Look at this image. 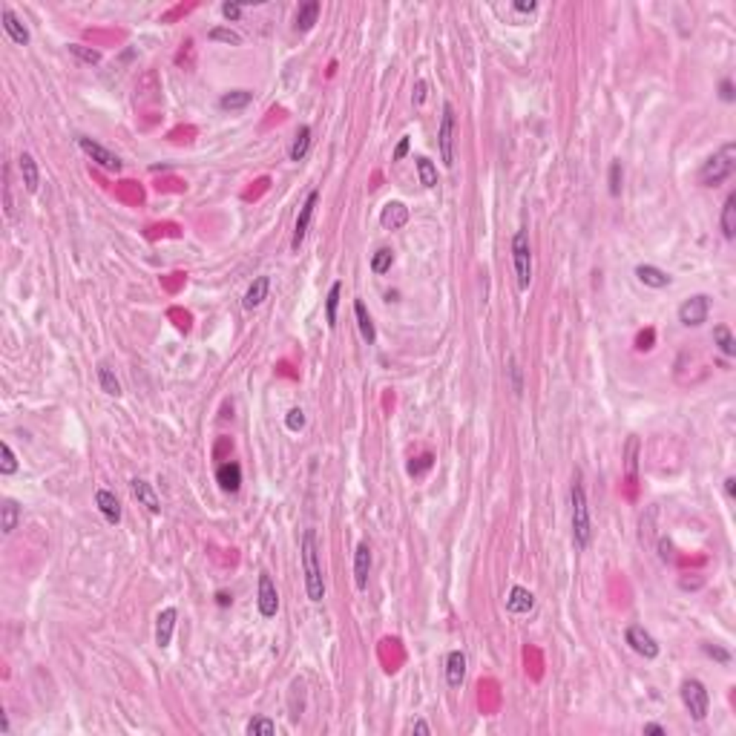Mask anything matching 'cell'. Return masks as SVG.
<instances>
[{
    "label": "cell",
    "mask_w": 736,
    "mask_h": 736,
    "mask_svg": "<svg viewBox=\"0 0 736 736\" xmlns=\"http://www.w3.org/2000/svg\"><path fill=\"white\" fill-rule=\"evenodd\" d=\"M570 507H572V544L578 552H584L590 547V538H593V520H590V507H587L584 483H581V472H575V477H572Z\"/></svg>",
    "instance_id": "1"
},
{
    "label": "cell",
    "mask_w": 736,
    "mask_h": 736,
    "mask_svg": "<svg viewBox=\"0 0 736 736\" xmlns=\"http://www.w3.org/2000/svg\"><path fill=\"white\" fill-rule=\"evenodd\" d=\"M302 570H305V593L314 604L325 598V581H322V567H319V550H317V532L305 529L302 532Z\"/></svg>",
    "instance_id": "2"
},
{
    "label": "cell",
    "mask_w": 736,
    "mask_h": 736,
    "mask_svg": "<svg viewBox=\"0 0 736 736\" xmlns=\"http://www.w3.org/2000/svg\"><path fill=\"white\" fill-rule=\"evenodd\" d=\"M733 170H736V141H728L716 150L710 159H705V164L699 167V184L716 187V184L728 182L733 176Z\"/></svg>",
    "instance_id": "3"
},
{
    "label": "cell",
    "mask_w": 736,
    "mask_h": 736,
    "mask_svg": "<svg viewBox=\"0 0 736 736\" xmlns=\"http://www.w3.org/2000/svg\"><path fill=\"white\" fill-rule=\"evenodd\" d=\"M512 265H515L518 288L529 290V285H532V250H529L527 230H518V234L512 236Z\"/></svg>",
    "instance_id": "4"
},
{
    "label": "cell",
    "mask_w": 736,
    "mask_h": 736,
    "mask_svg": "<svg viewBox=\"0 0 736 736\" xmlns=\"http://www.w3.org/2000/svg\"><path fill=\"white\" fill-rule=\"evenodd\" d=\"M679 696H682L685 710L690 713V719L693 722H705V716L710 710V693H708V687L699 679H685Z\"/></svg>",
    "instance_id": "5"
},
{
    "label": "cell",
    "mask_w": 736,
    "mask_h": 736,
    "mask_svg": "<svg viewBox=\"0 0 736 736\" xmlns=\"http://www.w3.org/2000/svg\"><path fill=\"white\" fill-rule=\"evenodd\" d=\"M437 147H440V161L443 167H455V107L446 101L440 112L437 124Z\"/></svg>",
    "instance_id": "6"
},
{
    "label": "cell",
    "mask_w": 736,
    "mask_h": 736,
    "mask_svg": "<svg viewBox=\"0 0 736 736\" xmlns=\"http://www.w3.org/2000/svg\"><path fill=\"white\" fill-rule=\"evenodd\" d=\"M708 314H710V297H705V294L687 297L679 305V322L685 328H699L702 322H708Z\"/></svg>",
    "instance_id": "7"
},
{
    "label": "cell",
    "mask_w": 736,
    "mask_h": 736,
    "mask_svg": "<svg viewBox=\"0 0 736 736\" xmlns=\"http://www.w3.org/2000/svg\"><path fill=\"white\" fill-rule=\"evenodd\" d=\"M317 202H319V190H311L305 196L302 207H299V216H297V225H294V236H290V250H294V254H299V247H302V242L308 236V227H311Z\"/></svg>",
    "instance_id": "8"
},
{
    "label": "cell",
    "mask_w": 736,
    "mask_h": 736,
    "mask_svg": "<svg viewBox=\"0 0 736 736\" xmlns=\"http://www.w3.org/2000/svg\"><path fill=\"white\" fill-rule=\"evenodd\" d=\"M78 147L84 150V156H87V159H92L95 164L104 167V170H109V173H119V170L124 167L121 159L115 156L112 150H107L104 144H98L95 139H87V135H81V139H78Z\"/></svg>",
    "instance_id": "9"
},
{
    "label": "cell",
    "mask_w": 736,
    "mask_h": 736,
    "mask_svg": "<svg viewBox=\"0 0 736 736\" xmlns=\"http://www.w3.org/2000/svg\"><path fill=\"white\" fill-rule=\"evenodd\" d=\"M256 607H259V615H262V618H274V615L279 613V593H277L274 578H270L268 572H259Z\"/></svg>",
    "instance_id": "10"
},
{
    "label": "cell",
    "mask_w": 736,
    "mask_h": 736,
    "mask_svg": "<svg viewBox=\"0 0 736 736\" xmlns=\"http://www.w3.org/2000/svg\"><path fill=\"white\" fill-rule=\"evenodd\" d=\"M624 642L630 645L633 653H638L642 658H656L658 656V642L642 627V624H630L624 630Z\"/></svg>",
    "instance_id": "11"
},
{
    "label": "cell",
    "mask_w": 736,
    "mask_h": 736,
    "mask_svg": "<svg viewBox=\"0 0 736 736\" xmlns=\"http://www.w3.org/2000/svg\"><path fill=\"white\" fill-rule=\"evenodd\" d=\"M0 21H3V32L9 35V41L17 44V46H26L29 44V29L24 24V17L17 15L12 6H3L0 9Z\"/></svg>",
    "instance_id": "12"
},
{
    "label": "cell",
    "mask_w": 736,
    "mask_h": 736,
    "mask_svg": "<svg viewBox=\"0 0 736 736\" xmlns=\"http://www.w3.org/2000/svg\"><path fill=\"white\" fill-rule=\"evenodd\" d=\"M130 492H132L135 500H139V507H144L150 515L161 512V498L156 495V489H152V483H147L144 477H132L130 480Z\"/></svg>",
    "instance_id": "13"
},
{
    "label": "cell",
    "mask_w": 736,
    "mask_h": 736,
    "mask_svg": "<svg viewBox=\"0 0 736 736\" xmlns=\"http://www.w3.org/2000/svg\"><path fill=\"white\" fill-rule=\"evenodd\" d=\"M532 610H535V595H532V590L515 584L507 593V613H512V615H527Z\"/></svg>",
    "instance_id": "14"
},
{
    "label": "cell",
    "mask_w": 736,
    "mask_h": 736,
    "mask_svg": "<svg viewBox=\"0 0 736 736\" xmlns=\"http://www.w3.org/2000/svg\"><path fill=\"white\" fill-rule=\"evenodd\" d=\"M368 575H371V547L360 541L357 550H354V584L357 590H365L368 587Z\"/></svg>",
    "instance_id": "15"
},
{
    "label": "cell",
    "mask_w": 736,
    "mask_h": 736,
    "mask_svg": "<svg viewBox=\"0 0 736 736\" xmlns=\"http://www.w3.org/2000/svg\"><path fill=\"white\" fill-rule=\"evenodd\" d=\"M216 483H219L222 492L236 495L242 489V466H239V463H234V460L222 463V466L216 469Z\"/></svg>",
    "instance_id": "16"
},
{
    "label": "cell",
    "mask_w": 736,
    "mask_h": 736,
    "mask_svg": "<svg viewBox=\"0 0 736 736\" xmlns=\"http://www.w3.org/2000/svg\"><path fill=\"white\" fill-rule=\"evenodd\" d=\"M176 618H179V613H176V607H164L159 615H156V645L164 650V647H170V642H173V630H176Z\"/></svg>",
    "instance_id": "17"
},
{
    "label": "cell",
    "mask_w": 736,
    "mask_h": 736,
    "mask_svg": "<svg viewBox=\"0 0 736 736\" xmlns=\"http://www.w3.org/2000/svg\"><path fill=\"white\" fill-rule=\"evenodd\" d=\"M95 507L104 515L107 524H121V500L115 498V492L109 489H98L95 492Z\"/></svg>",
    "instance_id": "18"
},
{
    "label": "cell",
    "mask_w": 736,
    "mask_h": 736,
    "mask_svg": "<svg viewBox=\"0 0 736 736\" xmlns=\"http://www.w3.org/2000/svg\"><path fill=\"white\" fill-rule=\"evenodd\" d=\"M463 679H466V653H463V650H449V656H446V685L449 687H460Z\"/></svg>",
    "instance_id": "19"
},
{
    "label": "cell",
    "mask_w": 736,
    "mask_h": 736,
    "mask_svg": "<svg viewBox=\"0 0 736 736\" xmlns=\"http://www.w3.org/2000/svg\"><path fill=\"white\" fill-rule=\"evenodd\" d=\"M268 290H270V277H256L254 282L247 285V290H245L242 308H245V311H254V308H259L268 299Z\"/></svg>",
    "instance_id": "20"
},
{
    "label": "cell",
    "mask_w": 736,
    "mask_h": 736,
    "mask_svg": "<svg viewBox=\"0 0 736 736\" xmlns=\"http://www.w3.org/2000/svg\"><path fill=\"white\" fill-rule=\"evenodd\" d=\"M405 222H409V207L403 202H389L383 204V213H380V225L385 230H400Z\"/></svg>",
    "instance_id": "21"
},
{
    "label": "cell",
    "mask_w": 736,
    "mask_h": 736,
    "mask_svg": "<svg viewBox=\"0 0 736 736\" xmlns=\"http://www.w3.org/2000/svg\"><path fill=\"white\" fill-rule=\"evenodd\" d=\"M21 515H24L21 503L12 500V498H3V503H0V532H3L6 538L17 529V524H21Z\"/></svg>",
    "instance_id": "22"
},
{
    "label": "cell",
    "mask_w": 736,
    "mask_h": 736,
    "mask_svg": "<svg viewBox=\"0 0 736 736\" xmlns=\"http://www.w3.org/2000/svg\"><path fill=\"white\" fill-rule=\"evenodd\" d=\"M636 277H638V282H642V285L656 288V290H662V288H667L673 282V277L667 274V270L656 268V265H638L636 268Z\"/></svg>",
    "instance_id": "23"
},
{
    "label": "cell",
    "mask_w": 736,
    "mask_h": 736,
    "mask_svg": "<svg viewBox=\"0 0 736 736\" xmlns=\"http://www.w3.org/2000/svg\"><path fill=\"white\" fill-rule=\"evenodd\" d=\"M17 167H21V179H24L26 193H37V187H41V170H37V161H35L32 152H21Z\"/></svg>",
    "instance_id": "24"
},
{
    "label": "cell",
    "mask_w": 736,
    "mask_h": 736,
    "mask_svg": "<svg viewBox=\"0 0 736 736\" xmlns=\"http://www.w3.org/2000/svg\"><path fill=\"white\" fill-rule=\"evenodd\" d=\"M354 319H357V328H360V337L368 345H374L377 342V328H374L371 314H368V308H365L362 299H354Z\"/></svg>",
    "instance_id": "25"
},
{
    "label": "cell",
    "mask_w": 736,
    "mask_h": 736,
    "mask_svg": "<svg viewBox=\"0 0 736 736\" xmlns=\"http://www.w3.org/2000/svg\"><path fill=\"white\" fill-rule=\"evenodd\" d=\"M95 374H98V385H101V392L107 397H121V380L115 377V368L109 362H98V368H95Z\"/></svg>",
    "instance_id": "26"
},
{
    "label": "cell",
    "mask_w": 736,
    "mask_h": 736,
    "mask_svg": "<svg viewBox=\"0 0 736 736\" xmlns=\"http://www.w3.org/2000/svg\"><path fill=\"white\" fill-rule=\"evenodd\" d=\"M317 17H319V0H308V3H302L297 9V32H311L314 24H317Z\"/></svg>",
    "instance_id": "27"
},
{
    "label": "cell",
    "mask_w": 736,
    "mask_h": 736,
    "mask_svg": "<svg viewBox=\"0 0 736 736\" xmlns=\"http://www.w3.org/2000/svg\"><path fill=\"white\" fill-rule=\"evenodd\" d=\"M719 225H722V236L730 242L736 236V193H728V199L722 204V219H719Z\"/></svg>",
    "instance_id": "28"
},
{
    "label": "cell",
    "mask_w": 736,
    "mask_h": 736,
    "mask_svg": "<svg viewBox=\"0 0 736 736\" xmlns=\"http://www.w3.org/2000/svg\"><path fill=\"white\" fill-rule=\"evenodd\" d=\"M308 150H311V127L302 124L294 135V144H290V152H288V159L290 161H302L308 156Z\"/></svg>",
    "instance_id": "29"
},
{
    "label": "cell",
    "mask_w": 736,
    "mask_h": 736,
    "mask_svg": "<svg viewBox=\"0 0 736 736\" xmlns=\"http://www.w3.org/2000/svg\"><path fill=\"white\" fill-rule=\"evenodd\" d=\"M250 101H254V92H250V89H230L219 98V107L234 112V109H245Z\"/></svg>",
    "instance_id": "30"
},
{
    "label": "cell",
    "mask_w": 736,
    "mask_h": 736,
    "mask_svg": "<svg viewBox=\"0 0 736 736\" xmlns=\"http://www.w3.org/2000/svg\"><path fill=\"white\" fill-rule=\"evenodd\" d=\"M340 297H342V282H334L331 288H328V297H325V322H328V328H337Z\"/></svg>",
    "instance_id": "31"
},
{
    "label": "cell",
    "mask_w": 736,
    "mask_h": 736,
    "mask_svg": "<svg viewBox=\"0 0 736 736\" xmlns=\"http://www.w3.org/2000/svg\"><path fill=\"white\" fill-rule=\"evenodd\" d=\"M414 167H417L420 184H423L426 190L437 187V167H435V161H432V159H426V156H417V159H414Z\"/></svg>",
    "instance_id": "32"
},
{
    "label": "cell",
    "mask_w": 736,
    "mask_h": 736,
    "mask_svg": "<svg viewBox=\"0 0 736 736\" xmlns=\"http://www.w3.org/2000/svg\"><path fill=\"white\" fill-rule=\"evenodd\" d=\"M622 187H624V167H622V159H613L610 161V170H607V190H610V196L618 199V196H622Z\"/></svg>",
    "instance_id": "33"
},
{
    "label": "cell",
    "mask_w": 736,
    "mask_h": 736,
    "mask_svg": "<svg viewBox=\"0 0 736 736\" xmlns=\"http://www.w3.org/2000/svg\"><path fill=\"white\" fill-rule=\"evenodd\" d=\"M713 345L719 348V351L725 354V357H733L736 354V340H733V334H730V328L728 325H716L713 328Z\"/></svg>",
    "instance_id": "34"
},
{
    "label": "cell",
    "mask_w": 736,
    "mask_h": 736,
    "mask_svg": "<svg viewBox=\"0 0 736 736\" xmlns=\"http://www.w3.org/2000/svg\"><path fill=\"white\" fill-rule=\"evenodd\" d=\"M392 265H394V250L392 247H380V250H374V254H371V270H374L377 277L389 274Z\"/></svg>",
    "instance_id": "35"
},
{
    "label": "cell",
    "mask_w": 736,
    "mask_h": 736,
    "mask_svg": "<svg viewBox=\"0 0 736 736\" xmlns=\"http://www.w3.org/2000/svg\"><path fill=\"white\" fill-rule=\"evenodd\" d=\"M245 733L247 736H274L277 733V722L268 719V716H254L247 725H245Z\"/></svg>",
    "instance_id": "36"
},
{
    "label": "cell",
    "mask_w": 736,
    "mask_h": 736,
    "mask_svg": "<svg viewBox=\"0 0 736 736\" xmlns=\"http://www.w3.org/2000/svg\"><path fill=\"white\" fill-rule=\"evenodd\" d=\"M624 469H627V480L633 483V480H636V469H638V437H636V435L627 440V449H624Z\"/></svg>",
    "instance_id": "37"
},
{
    "label": "cell",
    "mask_w": 736,
    "mask_h": 736,
    "mask_svg": "<svg viewBox=\"0 0 736 736\" xmlns=\"http://www.w3.org/2000/svg\"><path fill=\"white\" fill-rule=\"evenodd\" d=\"M507 374H509V389L515 397H520V392H524V374H520V365L515 360V354L507 357Z\"/></svg>",
    "instance_id": "38"
},
{
    "label": "cell",
    "mask_w": 736,
    "mask_h": 736,
    "mask_svg": "<svg viewBox=\"0 0 736 736\" xmlns=\"http://www.w3.org/2000/svg\"><path fill=\"white\" fill-rule=\"evenodd\" d=\"M17 472V457H15V452H12V446L9 443L3 440L0 443V475H15Z\"/></svg>",
    "instance_id": "39"
},
{
    "label": "cell",
    "mask_w": 736,
    "mask_h": 736,
    "mask_svg": "<svg viewBox=\"0 0 736 736\" xmlns=\"http://www.w3.org/2000/svg\"><path fill=\"white\" fill-rule=\"evenodd\" d=\"M69 55H75L78 61L84 64H101V52L98 49H92V46H84V44H69Z\"/></svg>",
    "instance_id": "40"
},
{
    "label": "cell",
    "mask_w": 736,
    "mask_h": 736,
    "mask_svg": "<svg viewBox=\"0 0 736 736\" xmlns=\"http://www.w3.org/2000/svg\"><path fill=\"white\" fill-rule=\"evenodd\" d=\"M210 41H219V44H227V46H239L242 44V35L234 32V29H225V26H216V29H210L207 32Z\"/></svg>",
    "instance_id": "41"
},
{
    "label": "cell",
    "mask_w": 736,
    "mask_h": 736,
    "mask_svg": "<svg viewBox=\"0 0 736 736\" xmlns=\"http://www.w3.org/2000/svg\"><path fill=\"white\" fill-rule=\"evenodd\" d=\"M305 423H308V420H305V412H302V409H290V412L285 414V429H288V432H302V429H305Z\"/></svg>",
    "instance_id": "42"
},
{
    "label": "cell",
    "mask_w": 736,
    "mask_h": 736,
    "mask_svg": "<svg viewBox=\"0 0 736 736\" xmlns=\"http://www.w3.org/2000/svg\"><path fill=\"white\" fill-rule=\"evenodd\" d=\"M702 653L710 656V658H716L719 665H730V653L725 647H719V645H702Z\"/></svg>",
    "instance_id": "43"
},
{
    "label": "cell",
    "mask_w": 736,
    "mask_h": 736,
    "mask_svg": "<svg viewBox=\"0 0 736 736\" xmlns=\"http://www.w3.org/2000/svg\"><path fill=\"white\" fill-rule=\"evenodd\" d=\"M432 463H435V455L426 452L423 457H417V463H412V466H409V475L417 477V475H423V472H429V469H432Z\"/></svg>",
    "instance_id": "44"
},
{
    "label": "cell",
    "mask_w": 736,
    "mask_h": 736,
    "mask_svg": "<svg viewBox=\"0 0 736 736\" xmlns=\"http://www.w3.org/2000/svg\"><path fill=\"white\" fill-rule=\"evenodd\" d=\"M658 558H662L665 564H673L676 555H673V544H670L667 538H658Z\"/></svg>",
    "instance_id": "45"
},
{
    "label": "cell",
    "mask_w": 736,
    "mask_h": 736,
    "mask_svg": "<svg viewBox=\"0 0 736 736\" xmlns=\"http://www.w3.org/2000/svg\"><path fill=\"white\" fill-rule=\"evenodd\" d=\"M242 9H245L242 3H230V0H227V3H222V15L227 17V21H239V17H242Z\"/></svg>",
    "instance_id": "46"
},
{
    "label": "cell",
    "mask_w": 736,
    "mask_h": 736,
    "mask_svg": "<svg viewBox=\"0 0 736 736\" xmlns=\"http://www.w3.org/2000/svg\"><path fill=\"white\" fill-rule=\"evenodd\" d=\"M719 98H722L725 104H733V101H736V92H733V81H730V78H725V81L719 84Z\"/></svg>",
    "instance_id": "47"
},
{
    "label": "cell",
    "mask_w": 736,
    "mask_h": 736,
    "mask_svg": "<svg viewBox=\"0 0 736 736\" xmlns=\"http://www.w3.org/2000/svg\"><path fill=\"white\" fill-rule=\"evenodd\" d=\"M409 135H403V139L397 141V147H394V161H403L405 156H409Z\"/></svg>",
    "instance_id": "48"
},
{
    "label": "cell",
    "mask_w": 736,
    "mask_h": 736,
    "mask_svg": "<svg viewBox=\"0 0 736 736\" xmlns=\"http://www.w3.org/2000/svg\"><path fill=\"white\" fill-rule=\"evenodd\" d=\"M512 9L527 15V12H535V9H538V3H535V0H515V3H512Z\"/></svg>",
    "instance_id": "49"
},
{
    "label": "cell",
    "mask_w": 736,
    "mask_h": 736,
    "mask_svg": "<svg viewBox=\"0 0 736 736\" xmlns=\"http://www.w3.org/2000/svg\"><path fill=\"white\" fill-rule=\"evenodd\" d=\"M412 733L429 736V733H432V728H429V722H426V719H414V722H412Z\"/></svg>",
    "instance_id": "50"
},
{
    "label": "cell",
    "mask_w": 736,
    "mask_h": 736,
    "mask_svg": "<svg viewBox=\"0 0 736 736\" xmlns=\"http://www.w3.org/2000/svg\"><path fill=\"white\" fill-rule=\"evenodd\" d=\"M645 736H667V728L650 722V725H645Z\"/></svg>",
    "instance_id": "51"
},
{
    "label": "cell",
    "mask_w": 736,
    "mask_h": 736,
    "mask_svg": "<svg viewBox=\"0 0 736 736\" xmlns=\"http://www.w3.org/2000/svg\"><path fill=\"white\" fill-rule=\"evenodd\" d=\"M412 98H414L417 107L426 101V81H417V84H414V95H412Z\"/></svg>",
    "instance_id": "52"
},
{
    "label": "cell",
    "mask_w": 736,
    "mask_h": 736,
    "mask_svg": "<svg viewBox=\"0 0 736 736\" xmlns=\"http://www.w3.org/2000/svg\"><path fill=\"white\" fill-rule=\"evenodd\" d=\"M725 495H728L730 500L736 498V477H733V475H730V477H725Z\"/></svg>",
    "instance_id": "53"
},
{
    "label": "cell",
    "mask_w": 736,
    "mask_h": 736,
    "mask_svg": "<svg viewBox=\"0 0 736 736\" xmlns=\"http://www.w3.org/2000/svg\"><path fill=\"white\" fill-rule=\"evenodd\" d=\"M216 604L219 607H230V604H234V595H230V593H216Z\"/></svg>",
    "instance_id": "54"
},
{
    "label": "cell",
    "mask_w": 736,
    "mask_h": 736,
    "mask_svg": "<svg viewBox=\"0 0 736 736\" xmlns=\"http://www.w3.org/2000/svg\"><path fill=\"white\" fill-rule=\"evenodd\" d=\"M0 730H3V736H9V716L6 713L0 716Z\"/></svg>",
    "instance_id": "55"
}]
</instances>
